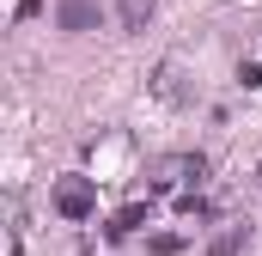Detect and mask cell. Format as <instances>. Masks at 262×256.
Wrapping results in <instances>:
<instances>
[{
  "mask_svg": "<svg viewBox=\"0 0 262 256\" xmlns=\"http://www.w3.org/2000/svg\"><path fill=\"white\" fill-rule=\"evenodd\" d=\"M116 12H122V31H146V18L159 12V0H116Z\"/></svg>",
  "mask_w": 262,
  "mask_h": 256,
  "instance_id": "obj_6",
  "label": "cell"
},
{
  "mask_svg": "<svg viewBox=\"0 0 262 256\" xmlns=\"http://www.w3.org/2000/svg\"><path fill=\"white\" fill-rule=\"evenodd\" d=\"M55 25H61L67 37H85V31L104 25V6H98V0H61V6H55Z\"/></svg>",
  "mask_w": 262,
  "mask_h": 256,
  "instance_id": "obj_3",
  "label": "cell"
},
{
  "mask_svg": "<svg viewBox=\"0 0 262 256\" xmlns=\"http://www.w3.org/2000/svg\"><path fill=\"white\" fill-rule=\"evenodd\" d=\"M250 244V226H220L213 238H207V256H238Z\"/></svg>",
  "mask_w": 262,
  "mask_h": 256,
  "instance_id": "obj_5",
  "label": "cell"
},
{
  "mask_svg": "<svg viewBox=\"0 0 262 256\" xmlns=\"http://www.w3.org/2000/svg\"><path fill=\"white\" fill-rule=\"evenodd\" d=\"M152 92H159V98H183V73H177V61H159V73H152Z\"/></svg>",
  "mask_w": 262,
  "mask_h": 256,
  "instance_id": "obj_7",
  "label": "cell"
},
{
  "mask_svg": "<svg viewBox=\"0 0 262 256\" xmlns=\"http://www.w3.org/2000/svg\"><path fill=\"white\" fill-rule=\"evenodd\" d=\"M238 79H244V86L256 92V86H262V61H244V67H238Z\"/></svg>",
  "mask_w": 262,
  "mask_h": 256,
  "instance_id": "obj_10",
  "label": "cell"
},
{
  "mask_svg": "<svg viewBox=\"0 0 262 256\" xmlns=\"http://www.w3.org/2000/svg\"><path fill=\"white\" fill-rule=\"evenodd\" d=\"M49 201H55V214L61 220H92L98 214V177H85V171H67V177H55V189H49Z\"/></svg>",
  "mask_w": 262,
  "mask_h": 256,
  "instance_id": "obj_1",
  "label": "cell"
},
{
  "mask_svg": "<svg viewBox=\"0 0 262 256\" xmlns=\"http://www.w3.org/2000/svg\"><path fill=\"white\" fill-rule=\"evenodd\" d=\"M207 183V159L201 153H165L152 165V189H201Z\"/></svg>",
  "mask_w": 262,
  "mask_h": 256,
  "instance_id": "obj_2",
  "label": "cell"
},
{
  "mask_svg": "<svg viewBox=\"0 0 262 256\" xmlns=\"http://www.w3.org/2000/svg\"><path fill=\"white\" fill-rule=\"evenodd\" d=\"M146 220H152V207H146V201H128V207H116V214H110L104 238H128L134 226H146Z\"/></svg>",
  "mask_w": 262,
  "mask_h": 256,
  "instance_id": "obj_4",
  "label": "cell"
},
{
  "mask_svg": "<svg viewBox=\"0 0 262 256\" xmlns=\"http://www.w3.org/2000/svg\"><path fill=\"white\" fill-rule=\"evenodd\" d=\"M183 250V238H177V232H159V238H152V256H177Z\"/></svg>",
  "mask_w": 262,
  "mask_h": 256,
  "instance_id": "obj_9",
  "label": "cell"
},
{
  "mask_svg": "<svg viewBox=\"0 0 262 256\" xmlns=\"http://www.w3.org/2000/svg\"><path fill=\"white\" fill-rule=\"evenodd\" d=\"M177 214H189V220H207L213 207H207V195H201V189H183V195H177Z\"/></svg>",
  "mask_w": 262,
  "mask_h": 256,
  "instance_id": "obj_8",
  "label": "cell"
}]
</instances>
